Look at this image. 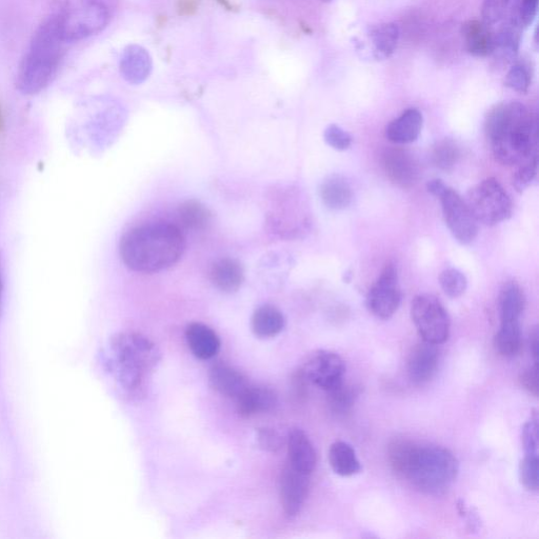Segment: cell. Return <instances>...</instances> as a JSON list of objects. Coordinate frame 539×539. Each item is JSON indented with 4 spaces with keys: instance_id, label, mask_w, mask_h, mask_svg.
<instances>
[{
    "instance_id": "cell-26",
    "label": "cell",
    "mask_w": 539,
    "mask_h": 539,
    "mask_svg": "<svg viewBox=\"0 0 539 539\" xmlns=\"http://www.w3.org/2000/svg\"><path fill=\"white\" fill-rule=\"evenodd\" d=\"M329 463L339 476L350 477L361 473L362 465L358 461L355 450L346 442L338 441L331 445Z\"/></svg>"
},
{
    "instance_id": "cell-19",
    "label": "cell",
    "mask_w": 539,
    "mask_h": 539,
    "mask_svg": "<svg viewBox=\"0 0 539 539\" xmlns=\"http://www.w3.org/2000/svg\"><path fill=\"white\" fill-rule=\"evenodd\" d=\"M277 405L276 392L267 386H250L236 399L237 412L244 417L272 411Z\"/></svg>"
},
{
    "instance_id": "cell-39",
    "label": "cell",
    "mask_w": 539,
    "mask_h": 539,
    "mask_svg": "<svg viewBox=\"0 0 539 539\" xmlns=\"http://www.w3.org/2000/svg\"><path fill=\"white\" fill-rule=\"evenodd\" d=\"M326 143L337 151H346L352 145V137L344 129L337 125H330L325 130Z\"/></svg>"
},
{
    "instance_id": "cell-12",
    "label": "cell",
    "mask_w": 539,
    "mask_h": 539,
    "mask_svg": "<svg viewBox=\"0 0 539 539\" xmlns=\"http://www.w3.org/2000/svg\"><path fill=\"white\" fill-rule=\"evenodd\" d=\"M309 487L310 474L298 471L288 463L281 475V501L289 517H295L301 513Z\"/></svg>"
},
{
    "instance_id": "cell-45",
    "label": "cell",
    "mask_w": 539,
    "mask_h": 539,
    "mask_svg": "<svg viewBox=\"0 0 539 539\" xmlns=\"http://www.w3.org/2000/svg\"><path fill=\"white\" fill-rule=\"evenodd\" d=\"M3 298H4V271H3L2 255H0V317H2V311H3Z\"/></svg>"
},
{
    "instance_id": "cell-14",
    "label": "cell",
    "mask_w": 539,
    "mask_h": 539,
    "mask_svg": "<svg viewBox=\"0 0 539 539\" xmlns=\"http://www.w3.org/2000/svg\"><path fill=\"white\" fill-rule=\"evenodd\" d=\"M438 356L436 345L424 341L412 349L407 370L414 385L421 386L431 381L437 371Z\"/></svg>"
},
{
    "instance_id": "cell-42",
    "label": "cell",
    "mask_w": 539,
    "mask_h": 539,
    "mask_svg": "<svg viewBox=\"0 0 539 539\" xmlns=\"http://www.w3.org/2000/svg\"><path fill=\"white\" fill-rule=\"evenodd\" d=\"M524 389L535 397L538 396V363H534L533 366L525 370L521 377H519Z\"/></svg>"
},
{
    "instance_id": "cell-43",
    "label": "cell",
    "mask_w": 539,
    "mask_h": 539,
    "mask_svg": "<svg viewBox=\"0 0 539 539\" xmlns=\"http://www.w3.org/2000/svg\"><path fill=\"white\" fill-rule=\"evenodd\" d=\"M447 185L441 181V179H433V181L429 182L427 185V190L429 193H431L435 197H439L443 194V192L447 189Z\"/></svg>"
},
{
    "instance_id": "cell-44",
    "label": "cell",
    "mask_w": 539,
    "mask_h": 539,
    "mask_svg": "<svg viewBox=\"0 0 539 539\" xmlns=\"http://www.w3.org/2000/svg\"><path fill=\"white\" fill-rule=\"evenodd\" d=\"M538 331L535 329L531 334V353L534 363H538Z\"/></svg>"
},
{
    "instance_id": "cell-40",
    "label": "cell",
    "mask_w": 539,
    "mask_h": 539,
    "mask_svg": "<svg viewBox=\"0 0 539 539\" xmlns=\"http://www.w3.org/2000/svg\"><path fill=\"white\" fill-rule=\"evenodd\" d=\"M257 444L268 452H277L282 448L283 439L275 430L262 428L257 431Z\"/></svg>"
},
{
    "instance_id": "cell-28",
    "label": "cell",
    "mask_w": 539,
    "mask_h": 539,
    "mask_svg": "<svg viewBox=\"0 0 539 539\" xmlns=\"http://www.w3.org/2000/svg\"><path fill=\"white\" fill-rule=\"evenodd\" d=\"M525 306L526 297L521 286L516 283L507 284L499 297L501 323L521 321Z\"/></svg>"
},
{
    "instance_id": "cell-33",
    "label": "cell",
    "mask_w": 539,
    "mask_h": 539,
    "mask_svg": "<svg viewBox=\"0 0 539 539\" xmlns=\"http://www.w3.org/2000/svg\"><path fill=\"white\" fill-rule=\"evenodd\" d=\"M439 284L451 298H458L464 295L468 287L466 276L457 269H446L439 276Z\"/></svg>"
},
{
    "instance_id": "cell-10",
    "label": "cell",
    "mask_w": 539,
    "mask_h": 539,
    "mask_svg": "<svg viewBox=\"0 0 539 539\" xmlns=\"http://www.w3.org/2000/svg\"><path fill=\"white\" fill-rule=\"evenodd\" d=\"M438 198L442 203L446 225L452 235L461 244L472 243L478 233V223L465 199L449 187Z\"/></svg>"
},
{
    "instance_id": "cell-5",
    "label": "cell",
    "mask_w": 539,
    "mask_h": 539,
    "mask_svg": "<svg viewBox=\"0 0 539 539\" xmlns=\"http://www.w3.org/2000/svg\"><path fill=\"white\" fill-rule=\"evenodd\" d=\"M110 357L119 385L130 395H139L159 361V352L146 336L122 333L112 338Z\"/></svg>"
},
{
    "instance_id": "cell-13",
    "label": "cell",
    "mask_w": 539,
    "mask_h": 539,
    "mask_svg": "<svg viewBox=\"0 0 539 539\" xmlns=\"http://www.w3.org/2000/svg\"><path fill=\"white\" fill-rule=\"evenodd\" d=\"M383 167L390 181L404 189L412 188L421 175L413 155L399 148H390L384 152Z\"/></svg>"
},
{
    "instance_id": "cell-32",
    "label": "cell",
    "mask_w": 539,
    "mask_h": 539,
    "mask_svg": "<svg viewBox=\"0 0 539 539\" xmlns=\"http://www.w3.org/2000/svg\"><path fill=\"white\" fill-rule=\"evenodd\" d=\"M327 392L332 411L336 414H346L352 409L356 399L361 394V388L343 382Z\"/></svg>"
},
{
    "instance_id": "cell-35",
    "label": "cell",
    "mask_w": 539,
    "mask_h": 539,
    "mask_svg": "<svg viewBox=\"0 0 539 539\" xmlns=\"http://www.w3.org/2000/svg\"><path fill=\"white\" fill-rule=\"evenodd\" d=\"M513 0H484L483 22L492 27L501 23L506 17Z\"/></svg>"
},
{
    "instance_id": "cell-38",
    "label": "cell",
    "mask_w": 539,
    "mask_h": 539,
    "mask_svg": "<svg viewBox=\"0 0 539 539\" xmlns=\"http://www.w3.org/2000/svg\"><path fill=\"white\" fill-rule=\"evenodd\" d=\"M538 429V415L534 412L523 428L522 442L525 454H538Z\"/></svg>"
},
{
    "instance_id": "cell-30",
    "label": "cell",
    "mask_w": 539,
    "mask_h": 539,
    "mask_svg": "<svg viewBox=\"0 0 539 539\" xmlns=\"http://www.w3.org/2000/svg\"><path fill=\"white\" fill-rule=\"evenodd\" d=\"M399 36V28L393 23L379 25L370 32L371 41L374 47V55L377 59H386L395 52Z\"/></svg>"
},
{
    "instance_id": "cell-47",
    "label": "cell",
    "mask_w": 539,
    "mask_h": 539,
    "mask_svg": "<svg viewBox=\"0 0 539 539\" xmlns=\"http://www.w3.org/2000/svg\"><path fill=\"white\" fill-rule=\"evenodd\" d=\"M324 2H331V0H324Z\"/></svg>"
},
{
    "instance_id": "cell-31",
    "label": "cell",
    "mask_w": 539,
    "mask_h": 539,
    "mask_svg": "<svg viewBox=\"0 0 539 539\" xmlns=\"http://www.w3.org/2000/svg\"><path fill=\"white\" fill-rule=\"evenodd\" d=\"M461 158V149L452 139H443L435 144L431 152L433 165L443 171L452 170Z\"/></svg>"
},
{
    "instance_id": "cell-11",
    "label": "cell",
    "mask_w": 539,
    "mask_h": 539,
    "mask_svg": "<svg viewBox=\"0 0 539 539\" xmlns=\"http://www.w3.org/2000/svg\"><path fill=\"white\" fill-rule=\"evenodd\" d=\"M401 303L397 270L393 264H388L367 295V307L377 318L389 319Z\"/></svg>"
},
{
    "instance_id": "cell-2",
    "label": "cell",
    "mask_w": 539,
    "mask_h": 539,
    "mask_svg": "<svg viewBox=\"0 0 539 539\" xmlns=\"http://www.w3.org/2000/svg\"><path fill=\"white\" fill-rule=\"evenodd\" d=\"M485 131L496 161L505 166H519L537 156V118L521 103L492 108Z\"/></svg>"
},
{
    "instance_id": "cell-29",
    "label": "cell",
    "mask_w": 539,
    "mask_h": 539,
    "mask_svg": "<svg viewBox=\"0 0 539 539\" xmlns=\"http://www.w3.org/2000/svg\"><path fill=\"white\" fill-rule=\"evenodd\" d=\"M521 322H503L494 337V348L498 354L513 357L522 349Z\"/></svg>"
},
{
    "instance_id": "cell-41",
    "label": "cell",
    "mask_w": 539,
    "mask_h": 539,
    "mask_svg": "<svg viewBox=\"0 0 539 539\" xmlns=\"http://www.w3.org/2000/svg\"><path fill=\"white\" fill-rule=\"evenodd\" d=\"M538 0H521L518 5L517 14L519 24L523 28L529 27L537 14Z\"/></svg>"
},
{
    "instance_id": "cell-46",
    "label": "cell",
    "mask_w": 539,
    "mask_h": 539,
    "mask_svg": "<svg viewBox=\"0 0 539 539\" xmlns=\"http://www.w3.org/2000/svg\"><path fill=\"white\" fill-rule=\"evenodd\" d=\"M3 125H4L3 112H2V108H0V130H2Z\"/></svg>"
},
{
    "instance_id": "cell-6",
    "label": "cell",
    "mask_w": 539,
    "mask_h": 539,
    "mask_svg": "<svg viewBox=\"0 0 539 539\" xmlns=\"http://www.w3.org/2000/svg\"><path fill=\"white\" fill-rule=\"evenodd\" d=\"M50 16L65 43L83 41L102 32L110 19L103 0H55Z\"/></svg>"
},
{
    "instance_id": "cell-1",
    "label": "cell",
    "mask_w": 539,
    "mask_h": 539,
    "mask_svg": "<svg viewBox=\"0 0 539 539\" xmlns=\"http://www.w3.org/2000/svg\"><path fill=\"white\" fill-rule=\"evenodd\" d=\"M388 457L397 475L426 494L445 493L459 472L456 456L444 447L418 445L402 439L390 445Z\"/></svg>"
},
{
    "instance_id": "cell-25",
    "label": "cell",
    "mask_w": 539,
    "mask_h": 539,
    "mask_svg": "<svg viewBox=\"0 0 539 539\" xmlns=\"http://www.w3.org/2000/svg\"><path fill=\"white\" fill-rule=\"evenodd\" d=\"M466 48L476 57L490 56L493 50L494 33L484 22L469 21L462 29Z\"/></svg>"
},
{
    "instance_id": "cell-21",
    "label": "cell",
    "mask_w": 539,
    "mask_h": 539,
    "mask_svg": "<svg viewBox=\"0 0 539 539\" xmlns=\"http://www.w3.org/2000/svg\"><path fill=\"white\" fill-rule=\"evenodd\" d=\"M186 339L191 352L199 359L208 361L221 350V339L210 327L192 323L186 329Z\"/></svg>"
},
{
    "instance_id": "cell-15",
    "label": "cell",
    "mask_w": 539,
    "mask_h": 539,
    "mask_svg": "<svg viewBox=\"0 0 539 539\" xmlns=\"http://www.w3.org/2000/svg\"><path fill=\"white\" fill-rule=\"evenodd\" d=\"M209 276L216 289L229 294L241 289L245 281L242 264L230 257L218 259L212 265Z\"/></svg>"
},
{
    "instance_id": "cell-4",
    "label": "cell",
    "mask_w": 539,
    "mask_h": 539,
    "mask_svg": "<svg viewBox=\"0 0 539 539\" xmlns=\"http://www.w3.org/2000/svg\"><path fill=\"white\" fill-rule=\"evenodd\" d=\"M65 41L51 16L38 27L16 77V88L24 95L44 91L55 78L64 54Z\"/></svg>"
},
{
    "instance_id": "cell-8",
    "label": "cell",
    "mask_w": 539,
    "mask_h": 539,
    "mask_svg": "<svg viewBox=\"0 0 539 539\" xmlns=\"http://www.w3.org/2000/svg\"><path fill=\"white\" fill-rule=\"evenodd\" d=\"M411 316L424 342L438 346L448 341L450 317L437 297L431 294L416 296L412 302Z\"/></svg>"
},
{
    "instance_id": "cell-20",
    "label": "cell",
    "mask_w": 539,
    "mask_h": 539,
    "mask_svg": "<svg viewBox=\"0 0 539 539\" xmlns=\"http://www.w3.org/2000/svg\"><path fill=\"white\" fill-rule=\"evenodd\" d=\"M152 71V59L141 46H129L123 53L121 72L126 81L133 85L143 84Z\"/></svg>"
},
{
    "instance_id": "cell-34",
    "label": "cell",
    "mask_w": 539,
    "mask_h": 539,
    "mask_svg": "<svg viewBox=\"0 0 539 539\" xmlns=\"http://www.w3.org/2000/svg\"><path fill=\"white\" fill-rule=\"evenodd\" d=\"M519 478L522 485L530 492H537L539 487L538 454H525L519 466Z\"/></svg>"
},
{
    "instance_id": "cell-17",
    "label": "cell",
    "mask_w": 539,
    "mask_h": 539,
    "mask_svg": "<svg viewBox=\"0 0 539 539\" xmlns=\"http://www.w3.org/2000/svg\"><path fill=\"white\" fill-rule=\"evenodd\" d=\"M289 464L298 471L310 474L317 457L309 436L301 429H293L288 436Z\"/></svg>"
},
{
    "instance_id": "cell-22",
    "label": "cell",
    "mask_w": 539,
    "mask_h": 539,
    "mask_svg": "<svg viewBox=\"0 0 539 539\" xmlns=\"http://www.w3.org/2000/svg\"><path fill=\"white\" fill-rule=\"evenodd\" d=\"M522 29L516 16H513L501 30L494 34L491 55H494L497 61L508 63L517 55L519 45H521Z\"/></svg>"
},
{
    "instance_id": "cell-23",
    "label": "cell",
    "mask_w": 539,
    "mask_h": 539,
    "mask_svg": "<svg viewBox=\"0 0 539 539\" xmlns=\"http://www.w3.org/2000/svg\"><path fill=\"white\" fill-rule=\"evenodd\" d=\"M319 194L324 205L335 211L347 209L353 199L352 188L341 175H331L325 179Z\"/></svg>"
},
{
    "instance_id": "cell-9",
    "label": "cell",
    "mask_w": 539,
    "mask_h": 539,
    "mask_svg": "<svg viewBox=\"0 0 539 539\" xmlns=\"http://www.w3.org/2000/svg\"><path fill=\"white\" fill-rule=\"evenodd\" d=\"M344 359L331 351H317L304 363L299 375L308 383L329 391L344 382Z\"/></svg>"
},
{
    "instance_id": "cell-3",
    "label": "cell",
    "mask_w": 539,
    "mask_h": 539,
    "mask_svg": "<svg viewBox=\"0 0 539 539\" xmlns=\"http://www.w3.org/2000/svg\"><path fill=\"white\" fill-rule=\"evenodd\" d=\"M185 249L186 239L181 228L166 222L132 228L119 244L124 264L139 273H154L174 266Z\"/></svg>"
},
{
    "instance_id": "cell-27",
    "label": "cell",
    "mask_w": 539,
    "mask_h": 539,
    "mask_svg": "<svg viewBox=\"0 0 539 539\" xmlns=\"http://www.w3.org/2000/svg\"><path fill=\"white\" fill-rule=\"evenodd\" d=\"M178 222L186 230L202 232L209 228L212 222L211 211L201 202L190 199L177 210Z\"/></svg>"
},
{
    "instance_id": "cell-16",
    "label": "cell",
    "mask_w": 539,
    "mask_h": 539,
    "mask_svg": "<svg viewBox=\"0 0 539 539\" xmlns=\"http://www.w3.org/2000/svg\"><path fill=\"white\" fill-rule=\"evenodd\" d=\"M209 381L215 391L235 401L251 386L242 372L223 364L211 368Z\"/></svg>"
},
{
    "instance_id": "cell-36",
    "label": "cell",
    "mask_w": 539,
    "mask_h": 539,
    "mask_svg": "<svg viewBox=\"0 0 539 539\" xmlns=\"http://www.w3.org/2000/svg\"><path fill=\"white\" fill-rule=\"evenodd\" d=\"M506 86L518 93H527L531 85V74L522 64L514 65L506 76Z\"/></svg>"
},
{
    "instance_id": "cell-7",
    "label": "cell",
    "mask_w": 539,
    "mask_h": 539,
    "mask_svg": "<svg viewBox=\"0 0 539 539\" xmlns=\"http://www.w3.org/2000/svg\"><path fill=\"white\" fill-rule=\"evenodd\" d=\"M465 202L476 222L486 226H495L507 221L513 211L508 192L492 177L470 189Z\"/></svg>"
},
{
    "instance_id": "cell-37",
    "label": "cell",
    "mask_w": 539,
    "mask_h": 539,
    "mask_svg": "<svg viewBox=\"0 0 539 539\" xmlns=\"http://www.w3.org/2000/svg\"><path fill=\"white\" fill-rule=\"evenodd\" d=\"M537 175V156L530 161L519 165L513 176V186L518 192L525 191L534 181Z\"/></svg>"
},
{
    "instance_id": "cell-24",
    "label": "cell",
    "mask_w": 539,
    "mask_h": 539,
    "mask_svg": "<svg viewBox=\"0 0 539 539\" xmlns=\"http://www.w3.org/2000/svg\"><path fill=\"white\" fill-rule=\"evenodd\" d=\"M252 331L258 338H272L281 333L286 319L281 310L271 305H264L255 310L252 316Z\"/></svg>"
},
{
    "instance_id": "cell-18",
    "label": "cell",
    "mask_w": 539,
    "mask_h": 539,
    "mask_svg": "<svg viewBox=\"0 0 539 539\" xmlns=\"http://www.w3.org/2000/svg\"><path fill=\"white\" fill-rule=\"evenodd\" d=\"M424 117L417 109H408L387 127L386 136L391 143L407 145L414 143L421 134Z\"/></svg>"
}]
</instances>
